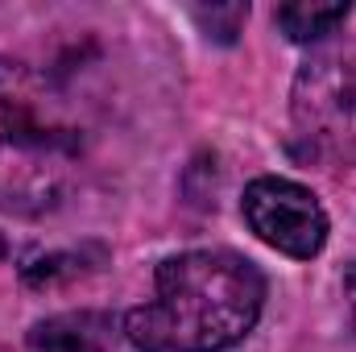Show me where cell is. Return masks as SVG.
<instances>
[{
    "label": "cell",
    "instance_id": "6da1fadb",
    "mask_svg": "<svg viewBox=\"0 0 356 352\" xmlns=\"http://www.w3.org/2000/svg\"><path fill=\"white\" fill-rule=\"evenodd\" d=\"M266 278L232 249L175 253L154 273V298L124 315L137 352H228L261 319Z\"/></svg>",
    "mask_w": 356,
    "mask_h": 352
},
{
    "label": "cell",
    "instance_id": "7a4b0ae2",
    "mask_svg": "<svg viewBox=\"0 0 356 352\" xmlns=\"http://www.w3.org/2000/svg\"><path fill=\"white\" fill-rule=\"evenodd\" d=\"M88 125L54 75L0 58V211L33 220L54 211L79 182Z\"/></svg>",
    "mask_w": 356,
    "mask_h": 352
},
{
    "label": "cell",
    "instance_id": "3957f363",
    "mask_svg": "<svg viewBox=\"0 0 356 352\" xmlns=\"http://www.w3.org/2000/svg\"><path fill=\"white\" fill-rule=\"evenodd\" d=\"M290 125L327 166H356V38L319 46L294 75Z\"/></svg>",
    "mask_w": 356,
    "mask_h": 352
},
{
    "label": "cell",
    "instance_id": "277c9868",
    "mask_svg": "<svg viewBox=\"0 0 356 352\" xmlns=\"http://www.w3.org/2000/svg\"><path fill=\"white\" fill-rule=\"evenodd\" d=\"M241 211L257 241L294 262H311L327 245V211L315 199V191H307L294 178H253L245 186Z\"/></svg>",
    "mask_w": 356,
    "mask_h": 352
},
{
    "label": "cell",
    "instance_id": "5b68a950",
    "mask_svg": "<svg viewBox=\"0 0 356 352\" xmlns=\"http://www.w3.org/2000/svg\"><path fill=\"white\" fill-rule=\"evenodd\" d=\"M112 319L99 311H67L33 323L29 352H108Z\"/></svg>",
    "mask_w": 356,
    "mask_h": 352
},
{
    "label": "cell",
    "instance_id": "8992f818",
    "mask_svg": "<svg viewBox=\"0 0 356 352\" xmlns=\"http://www.w3.org/2000/svg\"><path fill=\"white\" fill-rule=\"evenodd\" d=\"M277 29L290 38V42H323L336 25L348 21V4L336 0V4H323V0H294V4H282L273 13Z\"/></svg>",
    "mask_w": 356,
    "mask_h": 352
},
{
    "label": "cell",
    "instance_id": "52a82bcc",
    "mask_svg": "<svg viewBox=\"0 0 356 352\" xmlns=\"http://www.w3.org/2000/svg\"><path fill=\"white\" fill-rule=\"evenodd\" d=\"M79 273H88L83 253H46V257H33L21 265V282L29 290H54L63 282H75Z\"/></svg>",
    "mask_w": 356,
    "mask_h": 352
},
{
    "label": "cell",
    "instance_id": "ba28073f",
    "mask_svg": "<svg viewBox=\"0 0 356 352\" xmlns=\"http://www.w3.org/2000/svg\"><path fill=\"white\" fill-rule=\"evenodd\" d=\"M191 17H195V25H199L211 42L232 46L236 33H241L245 21H249V4H203V8H195Z\"/></svg>",
    "mask_w": 356,
    "mask_h": 352
},
{
    "label": "cell",
    "instance_id": "9c48e42d",
    "mask_svg": "<svg viewBox=\"0 0 356 352\" xmlns=\"http://www.w3.org/2000/svg\"><path fill=\"white\" fill-rule=\"evenodd\" d=\"M344 298H348V311H353V319H356V262H353V269L344 273Z\"/></svg>",
    "mask_w": 356,
    "mask_h": 352
},
{
    "label": "cell",
    "instance_id": "30bf717a",
    "mask_svg": "<svg viewBox=\"0 0 356 352\" xmlns=\"http://www.w3.org/2000/svg\"><path fill=\"white\" fill-rule=\"evenodd\" d=\"M4 253H8V245H4V237H0V257H4Z\"/></svg>",
    "mask_w": 356,
    "mask_h": 352
},
{
    "label": "cell",
    "instance_id": "8fae6325",
    "mask_svg": "<svg viewBox=\"0 0 356 352\" xmlns=\"http://www.w3.org/2000/svg\"><path fill=\"white\" fill-rule=\"evenodd\" d=\"M0 352H8V349H0Z\"/></svg>",
    "mask_w": 356,
    "mask_h": 352
}]
</instances>
